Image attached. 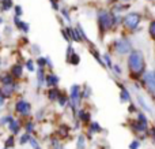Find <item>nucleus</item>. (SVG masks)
I'll return each mask as SVG.
<instances>
[{
  "mask_svg": "<svg viewBox=\"0 0 155 149\" xmlns=\"http://www.w3.org/2000/svg\"><path fill=\"white\" fill-rule=\"evenodd\" d=\"M128 67L132 74L139 75L144 71L146 63H144V56L140 51H131L128 56Z\"/></svg>",
  "mask_w": 155,
  "mask_h": 149,
  "instance_id": "f257e3e1",
  "label": "nucleus"
},
{
  "mask_svg": "<svg viewBox=\"0 0 155 149\" xmlns=\"http://www.w3.org/2000/svg\"><path fill=\"white\" fill-rule=\"evenodd\" d=\"M114 23H116V18L112 14H109L107 11H104V10L98 12V25L102 32L109 30Z\"/></svg>",
  "mask_w": 155,
  "mask_h": 149,
  "instance_id": "f03ea898",
  "label": "nucleus"
},
{
  "mask_svg": "<svg viewBox=\"0 0 155 149\" xmlns=\"http://www.w3.org/2000/svg\"><path fill=\"white\" fill-rule=\"evenodd\" d=\"M82 93H80V86L79 85H72L71 86V96H70V100L71 104L70 106L72 107L74 111H76L78 108L80 107V100H82Z\"/></svg>",
  "mask_w": 155,
  "mask_h": 149,
  "instance_id": "7ed1b4c3",
  "label": "nucleus"
},
{
  "mask_svg": "<svg viewBox=\"0 0 155 149\" xmlns=\"http://www.w3.org/2000/svg\"><path fill=\"white\" fill-rule=\"evenodd\" d=\"M114 49L118 55H127V54H131L132 51V47L131 43L125 38H121V40H117L114 43Z\"/></svg>",
  "mask_w": 155,
  "mask_h": 149,
  "instance_id": "20e7f679",
  "label": "nucleus"
},
{
  "mask_svg": "<svg viewBox=\"0 0 155 149\" xmlns=\"http://www.w3.org/2000/svg\"><path fill=\"white\" fill-rule=\"evenodd\" d=\"M139 22H140V15L137 12H131L124 16V25H125V27H128L131 30L136 29Z\"/></svg>",
  "mask_w": 155,
  "mask_h": 149,
  "instance_id": "39448f33",
  "label": "nucleus"
},
{
  "mask_svg": "<svg viewBox=\"0 0 155 149\" xmlns=\"http://www.w3.org/2000/svg\"><path fill=\"white\" fill-rule=\"evenodd\" d=\"M144 85L151 93H155V71H148L144 74Z\"/></svg>",
  "mask_w": 155,
  "mask_h": 149,
  "instance_id": "423d86ee",
  "label": "nucleus"
},
{
  "mask_svg": "<svg viewBox=\"0 0 155 149\" xmlns=\"http://www.w3.org/2000/svg\"><path fill=\"white\" fill-rule=\"evenodd\" d=\"M15 109L16 112H19L22 115H29L30 111H31V106H30V103H27L25 100H19L15 106Z\"/></svg>",
  "mask_w": 155,
  "mask_h": 149,
  "instance_id": "0eeeda50",
  "label": "nucleus"
},
{
  "mask_svg": "<svg viewBox=\"0 0 155 149\" xmlns=\"http://www.w3.org/2000/svg\"><path fill=\"white\" fill-rule=\"evenodd\" d=\"M15 89H16V85L15 84L3 85V88L0 89V92H2V95L4 96V97H10V96L14 93V90H15Z\"/></svg>",
  "mask_w": 155,
  "mask_h": 149,
  "instance_id": "6e6552de",
  "label": "nucleus"
},
{
  "mask_svg": "<svg viewBox=\"0 0 155 149\" xmlns=\"http://www.w3.org/2000/svg\"><path fill=\"white\" fill-rule=\"evenodd\" d=\"M59 82H60V78L56 74H49L46 77V85H49V86H57Z\"/></svg>",
  "mask_w": 155,
  "mask_h": 149,
  "instance_id": "1a4fd4ad",
  "label": "nucleus"
},
{
  "mask_svg": "<svg viewBox=\"0 0 155 149\" xmlns=\"http://www.w3.org/2000/svg\"><path fill=\"white\" fill-rule=\"evenodd\" d=\"M137 101H139V104H140V107H142L144 111H147V112H150V114H153V108H151L150 106L147 104V101H146V99L143 97L142 95H137Z\"/></svg>",
  "mask_w": 155,
  "mask_h": 149,
  "instance_id": "9d476101",
  "label": "nucleus"
},
{
  "mask_svg": "<svg viewBox=\"0 0 155 149\" xmlns=\"http://www.w3.org/2000/svg\"><path fill=\"white\" fill-rule=\"evenodd\" d=\"M37 82H38V88H41L42 85L46 84V78H45V71H44L42 67H40L37 73Z\"/></svg>",
  "mask_w": 155,
  "mask_h": 149,
  "instance_id": "9b49d317",
  "label": "nucleus"
},
{
  "mask_svg": "<svg viewBox=\"0 0 155 149\" xmlns=\"http://www.w3.org/2000/svg\"><path fill=\"white\" fill-rule=\"evenodd\" d=\"M67 32L68 34H70L71 40H75V41H82V37H80V34H78V29H72V27H67Z\"/></svg>",
  "mask_w": 155,
  "mask_h": 149,
  "instance_id": "f8f14e48",
  "label": "nucleus"
},
{
  "mask_svg": "<svg viewBox=\"0 0 155 149\" xmlns=\"http://www.w3.org/2000/svg\"><path fill=\"white\" fill-rule=\"evenodd\" d=\"M14 22H15V25H16V26H18L21 30H23L25 33H27V32H29V29H30V27H29V23H26V22H22L21 19H18V16H15V19H14Z\"/></svg>",
  "mask_w": 155,
  "mask_h": 149,
  "instance_id": "ddd939ff",
  "label": "nucleus"
},
{
  "mask_svg": "<svg viewBox=\"0 0 155 149\" xmlns=\"http://www.w3.org/2000/svg\"><path fill=\"white\" fill-rule=\"evenodd\" d=\"M22 66L21 64H14L12 67H11V74H12L15 78H19V77H22Z\"/></svg>",
  "mask_w": 155,
  "mask_h": 149,
  "instance_id": "4468645a",
  "label": "nucleus"
},
{
  "mask_svg": "<svg viewBox=\"0 0 155 149\" xmlns=\"http://www.w3.org/2000/svg\"><path fill=\"white\" fill-rule=\"evenodd\" d=\"M48 97H49V100H52V101L59 100V97H60V92H59V89H56V88L51 89V90H49V93H48Z\"/></svg>",
  "mask_w": 155,
  "mask_h": 149,
  "instance_id": "2eb2a0df",
  "label": "nucleus"
},
{
  "mask_svg": "<svg viewBox=\"0 0 155 149\" xmlns=\"http://www.w3.org/2000/svg\"><path fill=\"white\" fill-rule=\"evenodd\" d=\"M8 129L11 130V133H12V134H18L19 133V129H21V127H19V122L14 119L11 123H8Z\"/></svg>",
  "mask_w": 155,
  "mask_h": 149,
  "instance_id": "dca6fc26",
  "label": "nucleus"
},
{
  "mask_svg": "<svg viewBox=\"0 0 155 149\" xmlns=\"http://www.w3.org/2000/svg\"><path fill=\"white\" fill-rule=\"evenodd\" d=\"M120 100L123 103H127V101L131 100V96H129V92L125 89L124 86H121V96H120Z\"/></svg>",
  "mask_w": 155,
  "mask_h": 149,
  "instance_id": "f3484780",
  "label": "nucleus"
},
{
  "mask_svg": "<svg viewBox=\"0 0 155 149\" xmlns=\"http://www.w3.org/2000/svg\"><path fill=\"white\" fill-rule=\"evenodd\" d=\"M78 115H79L80 122H83V123H87L88 120H90V114H88V112H84L83 109H80Z\"/></svg>",
  "mask_w": 155,
  "mask_h": 149,
  "instance_id": "a211bd4d",
  "label": "nucleus"
},
{
  "mask_svg": "<svg viewBox=\"0 0 155 149\" xmlns=\"http://www.w3.org/2000/svg\"><path fill=\"white\" fill-rule=\"evenodd\" d=\"M76 148L78 149H86V137L83 136H79V138H78V144H76Z\"/></svg>",
  "mask_w": 155,
  "mask_h": 149,
  "instance_id": "6ab92c4d",
  "label": "nucleus"
},
{
  "mask_svg": "<svg viewBox=\"0 0 155 149\" xmlns=\"http://www.w3.org/2000/svg\"><path fill=\"white\" fill-rule=\"evenodd\" d=\"M12 74L11 75H8V74H5L4 77L2 78V84L3 85H11V84H14V79H12Z\"/></svg>",
  "mask_w": 155,
  "mask_h": 149,
  "instance_id": "aec40b11",
  "label": "nucleus"
},
{
  "mask_svg": "<svg viewBox=\"0 0 155 149\" xmlns=\"http://www.w3.org/2000/svg\"><path fill=\"white\" fill-rule=\"evenodd\" d=\"M99 131H102L99 123H97V122L91 123V125H90V133H99Z\"/></svg>",
  "mask_w": 155,
  "mask_h": 149,
  "instance_id": "412c9836",
  "label": "nucleus"
},
{
  "mask_svg": "<svg viewBox=\"0 0 155 149\" xmlns=\"http://www.w3.org/2000/svg\"><path fill=\"white\" fill-rule=\"evenodd\" d=\"M68 62L71 63V64H79V62H80V57H79V55L78 54H75V52H74L72 55H71V57H70V60H68Z\"/></svg>",
  "mask_w": 155,
  "mask_h": 149,
  "instance_id": "4be33fe9",
  "label": "nucleus"
},
{
  "mask_svg": "<svg viewBox=\"0 0 155 149\" xmlns=\"http://www.w3.org/2000/svg\"><path fill=\"white\" fill-rule=\"evenodd\" d=\"M12 8V0H4L3 2V11H8Z\"/></svg>",
  "mask_w": 155,
  "mask_h": 149,
  "instance_id": "5701e85b",
  "label": "nucleus"
},
{
  "mask_svg": "<svg viewBox=\"0 0 155 149\" xmlns=\"http://www.w3.org/2000/svg\"><path fill=\"white\" fill-rule=\"evenodd\" d=\"M29 141H30V133H26V134H23V136L21 137V140H19V144L23 145V144H26V142H29Z\"/></svg>",
  "mask_w": 155,
  "mask_h": 149,
  "instance_id": "b1692460",
  "label": "nucleus"
},
{
  "mask_svg": "<svg viewBox=\"0 0 155 149\" xmlns=\"http://www.w3.org/2000/svg\"><path fill=\"white\" fill-rule=\"evenodd\" d=\"M102 59H104V62H105V64L107 66V67H113V64H112V60H110V56L107 54H105L104 56H102Z\"/></svg>",
  "mask_w": 155,
  "mask_h": 149,
  "instance_id": "393cba45",
  "label": "nucleus"
},
{
  "mask_svg": "<svg viewBox=\"0 0 155 149\" xmlns=\"http://www.w3.org/2000/svg\"><path fill=\"white\" fill-rule=\"evenodd\" d=\"M90 96H91V88L86 85V86H84V89H83L82 97H90Z\"/></svg>",
  "mask_w": 155,
  "mask_h": 149,
  "instance_id": "a878e982",
  "label": "nucleus"
},
{
  "mask_svg": "<svg viewBox=\"0 0 155 149\" xmlns=\"http://www.w3.org/2000/svg\"><path fill=\"white\" fill-rule=\"evenodd\" d=\"M14 120V118L11 116V115H7V116H4V118H2V119H0V123H2V125H4V123H11Z\"/></svg>",
  "mask_w": 155,
  "mask_h": 149,
  "instance_id": "bb28decb",
  "label": "nucleus"
},
{
  "mask_svg": "<svg viewBox=\"0 0 155 149\" xmlns=\"http://www.w3.org/2000/svg\"><path fill=\"white\" fill-rule=\"evenodd\" d=\"M30 145H31L33 147V149H41V147H40V144H38L37 141H35L34 138H33V137H30Z\"/></svg>",
  "mask_w": 155,
  "mask_h": 149,
  "instance_id": "cd10ccee",
  "label": "nucleus"
},
{
  "mask_svg": "<svg viewBox=\"0 0 155 149\" xmlns=\"http://www.w3.org/2000/svg\"><path fill=\"white\" fill-rule=\"evenodd\" d=\"M37 63H38V66H40V67H44L45 64H48V60H46V57H38Z\"/></svg>",
  "mask_w": 155,
  "mask_h": 149,
  "instance_id": "c85d7f7f",
  "label": "nucleus"
},
{
  "mask_svg": "<svg viewBox=\"0 0 155 149\" xmlns=\"http://www.w3.org/2000/svg\"><path fill=\"white\" fill-rule=\"evenodd\" d=\"M15 141H14V137H8V140H5V147L7 148H12Z\"/></svg>",
  "mask_w": 155,
  "mask_h": 149,
  "instance_id": "c756f323",
  "label": "nucleus"
},
{
  "mask_svg": "<svg viewBox=\"0 0 155 149\" xmlns=\"http://www.w3.org/2000/svg\"><path fill=\"white\" fill-rule=\"evenodd\" d=\"M59 103H60V106H61V107H65V104L68 103V99L65 97V96H61V95H60V97H59Z\"/></svg>",
  "mask_w": 155,
  "mask_h": 149,
  "instance_id": "7c9ffc66",
  "label": "nucleus"
},
{
  "mask_svg": "<svg viewBox=\"0 0 155 149\" xmlns=\"http://www.w3.org/2000/svg\"><path fill=\"white\" fill-rule=\"evenodd\" d=\"M78 32H79V34H80V37H82V40H86L87 41V36L84 34V33H83V29H82V26H80V25H78Z\"/></svg>",
  "mask_w": 155,
  "mask_h": 149,
  "instance_id": "2f4dec72",
  "label": "nucleus"
},
{
  "mask_svg": "<svg viewBox=\"0 0 155 149\" xmlns=\"http://www.w3.org/2000/svg\"><path fill=\"white\" fill-rule=\"evenodd\" d=\"M26 131H27V133H33V131H34V125H33L31 122H27L26 123Z\"/></svg>",
  "mask_w": 155,
  "mask_h": 149,
  "instance_id": "473e14b6",
  "label": "nucleus"
},
{
  "mask_svg": "<svg viewBox=\"0 0 155 149\" xmlns=\"http://www.w3.org/2000/svg\"><path fill=\"white\" fill-rule=\"evenodd\" d=\"M26 67H27V70L34 71V62H33V60H27V62H26Z\"/></svg>",
  "mask_w": 155,
  "mask_h": 149,
  "instance_id": "72a5a7b5",
  "label": "nucleus"
},
{
  "mask_svg": "<svg viewBox=\"0 0 155 149\" xmlns=\"http://www.w3.org/2000/svg\"><path fill=\"white\" fill-rule=\"evenodd\" d=\"M139 147H140L139 141H132L131 145H129V149H139Z\"/></svg>",
  "mask_w": 155,
  "mask_h": 149,
  "instance_id": "f704fd0d",
  "label": "nucleus"
},
{
  "mask_svg": "<svg viewBox=\"0 0 155 149\" xmlns=\"http://www.w3.org/2000/svg\"><path fill=\"white\" fill-rule=\"evenodd\" d=\"M15 14H16V16H19V15L23 14V10H22L21 5H15Z\"/></svg>",
  "mask_w": 155,
  "mask_h": 149,
  "instance_id": "c9c22d12",
  "label": "nucleus"
},
{
  "mask_svg": "<svg viewBox=\"0 0 155 149\" xmlns=\"http://www.w3.org/2000/svg\"><path fill=\"white\" fill-rule=\"evenodd\" d=\"M150 33H151V36L155 38V21L151 22V25H150Z\"/></svg>",
  "mask_w": 155,
  "mask_h": 149,
  "instance_id": "e433bc0d",
  "label": "nucleus"
},
{
  "mask_svg": "<svg viewBox=\"0 0 155 149\" xmlns=\"http://www.w3.org/2000/svg\"><path fill=\"white\" fill-rule=\"evenodd\" d=\"M49 2H51L52 7H53L54 10H59V4H57V2H56V0H49Z\"/></svg>",
  "mask_w": 155,
  "mask_h": 149,
  "instance_id": "4c0bfd02",
  "label": "nucleus"
},
{
  "mask_svg": "<svg viewBox=\"0 0 155 149\" xmlns=\"http://www.w3.org/2000/svg\"><path fill=\"white\" fill-rule=\"evenodd\" d=\"M60 133H61L63 136H68V129H67V126H63V129L60 130Z\"/></svg>",
  "mask_w": 155,
  "mask_h": 149,
  "instance_id": "58836bf2",
  "label": "nucleus"
},
{
  "mask_svg": "<svg viewBox=\"0 0 155 149\" xmlns=\"http://www.w3.org/2000/svg\"><path fill=\"white\" fill-rule=\"evenodd\" d=\"M113 70H114V73H116V74H118V75L121 74V68L118 67V66H113Z\"/></svg>",
  "mask_w": 155,
  "mask_h": 149,
  "instance_id": "ea45409f",
  "label": "nucleus"
},
{
  "mask_svg": "<svg viewBox=\"0 0 155 149\" xmlns=\"http://www.w3.org/2000/svg\"><path fill=\"white\" fill-rule=\"evenodd\" d=\"M61 14H64V16H65V19H67V21H71V18H70V15H68V12L65 10H63L61 11Z\"/></svg>",
  "mask_w": 155,
  "mask_h": 149,
  "instance_id": "a19ab883",
  "label": "nucleus"
},
{
  "mask_svg": "<svg viewBox=\"0 0 155 149\" xmlns=\"http://www.w3.org/2000/svg\"><path fill=\"white\" fill-rule=\"evenodd\" d=\"M4 99H5V97L2 95V92H0V107H2L3 104H4Z\"/></svg>",
  "mask_w": 155,
  "mask_h": 149,
  "instance_id": "79ce46f5",
  "label": "nucleus"
},
{
  "mask_svg": "<svg viewBox=\"0 0 155 149\" xmlns=\"http://www.w3.org/2000/svg\"><path fill=\"white\" fill-rule=\"evenodd\" d=\"M54 149H64V148H63L61 145H57V147H54Z\"/></svg>",
  "mask_w": 155,
  "mask_h": 149,
  "instance_id": "37998d69",
  "label": "nucleus"
},
{
  "mask_svg": "<svg viewBox=\"0 0 155 149\" xmlns=\"http://www.w3.org/2000/svg\"><path fill=\"white\" fill-rule=\"evenodd\" d=\"M121 2H129V0H121Z\"/></svg>",
  "mask_w": 155,
  "mask_h": 149,
  "instance_id": "c03bdc74",
  "label": "nucleus"
},
{
  "mask_svg": "<svg viewBox=\"0 0 155 149\" xmlns=\"http://www.w3.org/2000/svg\"><path fill=\"white\" fill-rule=\"evenodd\" d=\"M2 22H3V19H2V18H0V23H2Z\"/></svg>",
  "mask_w": 155,
  "mask_h": 149,
  "instance_id": "a18cd8bd",
  "label": "nucleus"
},
{
  "mask_svg": "<svg viewBox=\"0 0 155 149\" xmlns=\"http://www.w3.org/2000/svg\"><path fill=\"white\" fill-rule=\"evenodd\" d=\"M4 149H11V148H7V147H5V148H4Z\"/></svg>",
  "mask_w": 155,
  "mask_h": 149,
  "instance_id": "49530a36",
  "label": "nucleus"
},
{
  "mask_svg": "<svg viewBox=\"0 0 155 149\" xmlns=\"http://www.w3.org/2000/svg\"><path fill=\"white\" fill-rule=\"evenodd\" d=\"M0 2H4V0H0Z\"/></svg>",
  "mask_w": 155,
  "mask_h": 149,
  "instance_id": "de8ad7c7",
  "label": "nucleus"
}]
</instances>
